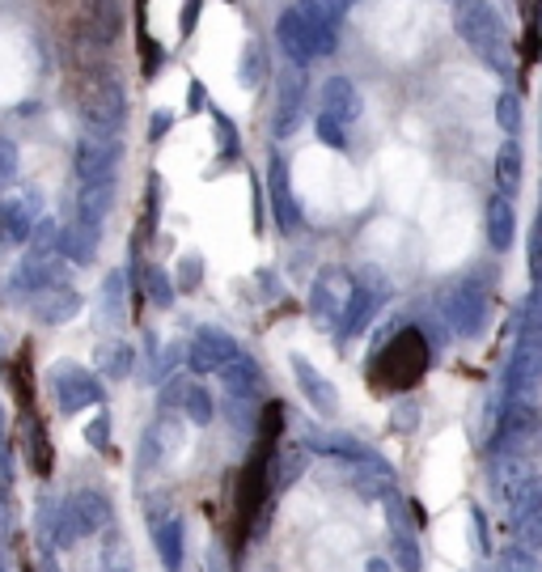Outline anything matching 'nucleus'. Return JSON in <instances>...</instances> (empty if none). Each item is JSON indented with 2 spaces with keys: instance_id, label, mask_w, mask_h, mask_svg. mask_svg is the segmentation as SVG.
I'll list each match as a JSON object with an SVG mask.
<instances>
[{
  "instance_id": "aec40b11",
  "label": "nucleus",
  "mask_w": 542,
  "mask_h": 572,
  "mask_svg": "<svg viewBox=\"0 0 542 572\" xmlns=\"http://www.w3.org/2000/svg\"><path fill=\"white\" fill-rule=\"evenodd\" d=\"M470 526H475V547H479V551H488V522H483V513H479V509H470Z\"/></svg>"
},
{
  "instance_id": "39448f33",
  "label": "nucleus",
  "mask_w": 542,
  "mask_h": 572,
  "mask_svg": "<svg viewBox=\"0 0 542 572\" xmlns=\"http://www.w3.org/2000/svg\"><path fill=\"white\" fill-rule=\"evenodd\" d=\"M386 522H390V551H394V564L403 572H420L424 569V556H420V543L407 526V504L398 496L386 500Z\"/></svg>"
},
{
  "instance_id": "f257e3e1",
  "label": "nucleus",
  "mask_w": 542,
  "mask_h": 572,
  "mask_svg": "<svg viewBox=\"0 0 542 572\" xmlns=\"http://www.w3.org/2000/svg\"><path fill=\"white\" fill-rule=\"evenodd\" d=\"M365 31L386 60H411L432 35V9L424 0H378L365 17Z\"/></svg>"
},
{
  "instance_id": "4468645a",
  "label": "nucleus",
  "mask_w": 542,
  "mask_h": 572,
  "mask_svg": "<svg viewBox=\"0 0 542 572\" xmlns=\"http://www.w3.org/2000/svg\"><path fill=\"white\" fill-rule=\"evenodd\" d=\"M513 522H517V538H521V547H526V551H539L542 547V504L513 513Z\"/></svg>"
},
{
  "instance_id": "1a4fd4ad",
  "label": "nucleus",
  "mask_w": 542,
  "mask_h": 572,
  "mask_svg": "<svg viewBox=\"0 0 542 572\" xmlns=\"http://www.w3.org/2000/svg\"><path fill=\"white\" fill-rule=\"evenodd\" d=\"M539 437L542 428L530 407H513L508 412V419H504V446L508 450H530V446H539Z\"/></svg>"
},
{
  "instance_id": "f3484780",
  "label": "nucleus",
  "mask_w": 542,
  "mask_h": 572,
  "mask_svg": "<svg viewBox=\"0 0 542 572\" xmlns=\"http://www.w3.org/2000/svg\"><path fill=\"white\" fill-rule=\"evenodd\" d=\"M183 407H187V416H192L195 424H208V419H212V399H208L199 386L183 390Z\"/></svg>"
},
{
  "instance_id": "393cba45",
  "label": "nucleus",
  "mask_w": 542,
  "mask_h": 572,
  "mask_svg": "<svg viewBox=\"0 0 542 572\" xmlns=\"http://www.w3.org/2000/svg\"><path fill=\"white\" fill-rule=\"evenodd\" d=\"M119 572H123V569H119Z\"/></svg>"
},
{
  "instance_id": "6ab92c4d",
  "label": "nucleus",
  "mask_w": 542,
  "mask_h": 572,
  "mask_svg": "<svg viewBox=\"0 0 542 572\" xmlns=\"http://www.w3.org/2000/svg\"><path fill=\"white\" fill-rule=\"evenodd\" d=\"M107 369H111V378L127 374V348H107Z\"/></svg>"
},
{
  "instance_id": "dca6fc26",
  "label": "nucleus",
  "mask_w": 542,
  "mask_h": 572,
  "mask_svg": "<svg viewBox=\"0 0 542 572\" xmlns=\"http://www.w3.org/2000/svg\"><path fill=\"white\" fill-rule=\"evenodd\" d=\"M17 170H22V149H17V141L0 136V191L17 183Z\"/></svg>"
},
{
  "instance_id": "20e7f679",
  "label": "nucleus",
  "mask_w": 542,
  "mask_h": 572,
  "mask_svg": "<svg viewBox=\"0 0 542 572\" xmlns=\"http://www.w3.org/2000/svg\"><path fill=\"white\" fill-rule=\"evenodd\" d=\"M119 161V145L98 132V136H81L77 153H73V166H77L81 183H111V170Z\"/></svg>"
},
{
  "instance_id": "0eeeda50",
  "label": "nucleus",
  "mask_w": 542,
  "mask_h": 572,
  "mask_svg": "<svg viewBox=\"0 0 542 572\" xmlns=\"http://www.w3.org/2000/svg\"><path fill=\"white\" fill-rule=\"evenodd\" d=\"M293 374H297V386H301V394L310 399L313 407H318L322 416H335V407H340V394H335V386L322 378L310 361H301V356H293Z\"/></svg>"
},
{
  "instance_id": "2eb2a0df",
  "label": "nucleus",
  "mask_w": 542,
  "mask_h": 572,
  "mask_svg": "<svg viewBox=\"0 0 542 572\" xmlns=\"http://www.w3.org/2000/svg\"><path fill=\"white\" fill-rule=\"evenodd\" d=\"M496 179H501V187L513 195L517 183H521V149L517 145H504L501 149V161H496Z\"/></svg>"
},
{
  "instance_id": "423d86ee",
  "label": "nucleus",
  "mask_w": 542,
  "mask_h": 572,
  "mask_svg": "<svg viewBox=\"0 0 542 572\" xmlns=\"http://www.w3.org/2000/svg\"><path fill=\"white\" fill-rule=\"evenodd\" d=\"M237 356V343L225 336V331H199L192 343V369L195 374H212L221 365H230Z\"/></svg>"
},
{
  "instance_id": "9b49d317",
  "label": "nucleus",
  "mask_w": 542,
  "mask_h": 572,
  "mask_svg": "<svg viewBox=\"0 0 542 572\" xmlns=\"http://www.w3.org/2000/svg\"><path fill=\"white\" fill-rule=\"evenodd\" d=\"M77 293H69V289H60V284H51V289H39V318L42 322H64V318H73L77 314Z\"/></svg>"
},
{
  "instance_id": "4be33fe9",
  "label": "nucleus",
  "mask_w": 542,
  "mask_h": 572,
  "mask_svg": "<svg viewBox=\"0 0 542 572\" xmlns=\"http://www.w3.org/2000/svg\"><path fill=\"white\" fill-rule=\"evenodd\" d=\"M195 267H199L195 259H187V264H183V284H187V289L195 284Z\"/></svg>"
},
{
  "instance_id": "5701e85b",
  "label": "nucleus",
  "mask_w": 542,
  "mask_h": 572,
  "mask_svg": "<svg viewBox=\"0 0 542 572\" xmlns=\"http://www.w3.org/2000/svg\"><path fill=\"white\" fill-rule=\"evenodd\" d=\"M365 572H390V564H386V560H369V564H365Z\"/></svg>"
},
{
  "instance_id": "f8f14e48",
  "label": "nucleus",
  "mask_w": 542,
  "mask_h": 572,
  "mask_svg": "<svg viewBox=\"0 0 542 572\" xmlns=\"http://www.w3.org/2000/svg\"><path fill=\"white\" fill-rule=\"evenodd\" d=\"M513 229H517V221H513V208H508L504 199H492V204H488V238H492V246H496V251H508Z\"/></svg>"
},
{
  "instance_id": "a211bd4d",
  "label": "nucleus",
  "mask_w": 542,
  "mask_h": 572,
  "mask_svg": "<svg viewBox=\"0 0 542 572\" xmlns=\"http://www.w3.org/2000/svg\"><path fill=\"white\" fill-rule=\"evenodd\" d=\"M501 569L504 572H542V564L534 560V551H526V547H508L501 556Z\"/></svg>"
},
{
  "instance_id": "412c9836",
  "label": "nucleus",
  "mask_w": 542,
  "mask_h": 572,
  "mask_svg": "<svg viewBox=\"0 0 542 572\" xmlns=\"http://www.w3.org/2000/svg\"><path fill=\"white\" fill-rule=\"evenodd\" d=\"M149 293H153V297H157V302H161V305L170 302V284H165V276H161L157 267H153V271H149Z\"/></svg>"
},
{
  "instance_id": "7ed1b4c3",
  "label": "nucleus",
  "mask_w": 542,
  "mask_h": 572,
  "mask_svg": "<svg viewBox=\"0 0 542 572\" xmlns=\"http://www.w3.org/2000/svg\"><path fill=\"white\" fill-rule=\"evenodd\" d=\"M81 114H85V123L89 127H98V132H115L119 123H123V114H127V102H123V85H119L115 76H85L81 81Z\"/></svg>"
},
{
  "instance_id": "6e6552de",
  "label": "nucleus",
  "mask_w": 542,
  "mask_h": 572,
  "mask_svg": "<svg viewBox=\"0 0 542 572\" xmlns=\"http://www.w3.org/2000/svg\"><path fill=\"white\" fill-rule=\"evenodd\" d=\"M56 399L64 412H81L85 403H98V381L85 369H60L56 374Z\"/></svg>"
},
{
  "instance_id": "ddd939ff",
  "label": "nucleus",
  "mask_w": 542,
  "mask_h": 572,
  "mask_svg": "<svg viewBox=\"0 0 542 572\" xmlns=\"http://www.w3.org/2000/svg\"><path fill=\"white\" fill-rule=\"evenodd\" d=\"M344 297H348V284H344V276H340V271H327V276L318 280L313 305H318V314H327V309H344Z\"/></svg>"
},
{
  "instance_id": "9d476101",
  "label": "nucleus",
  "mask_w": 542,
  "mask_h": 572,
  "mask_svg": "<svg viewBox=\"0 0 542 572\" xmlns=\"http://www.w3.org/2000/svg\"><path fill=\"white\" fill-rule=\"evenodd\" d=\"M153 534H157V551H161V564L170 572L183 569V522L178 518H161V522H153Z\"/></svg>"
},
{
  "instance_id": "f03ea898",
  "label": "nucleus",
  "mask_w": 542,
  "mask_h": 572,
  "mask_svg": "<svg viewBox=\"0 0 542 572\" xmlns=\"http://www.w3.org/2000/svg\"><path fill=\"white\" fill-rule=\"evenodd\" d=\"M428 369V343L416 331H403L369 361V381L378 390H411Z\"/></svg>"
},
{
  "instance_id": "b1692460",
  "label": "nucleus",
  "mask_w": 542,
  "mask_h": 572,
  "mask_svg": "<svg viewBox=\"0 0 542 572\" xmlns=\"http://www.w3.org/2000/svg\"><path fill=\"white\" fill-rule=\"evenodd\" d=\"M263 572H271V569H263Z\"/></svg>"
}]
</instances>
